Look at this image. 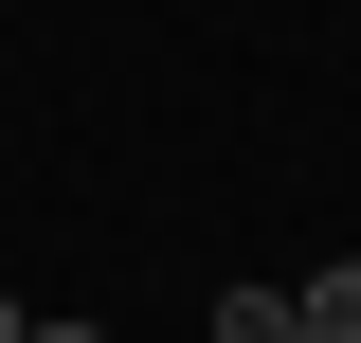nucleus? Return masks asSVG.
Wrapping results in <instances>:
<instances>
[{"mask_svg":"<svg viewBox=\"0 0 361 343\" xmlns=\"http://www.w3.org/2000/svg\"><path fill=\"white\" fill-rule=\"evenodd\" d=\"M289 343H361V253L325 271V289H289Z\"/></svg>","mask_w":361,"mask_h":343,"instance_id":"nucleus-1","label":"nucleus"}]
</instances>
